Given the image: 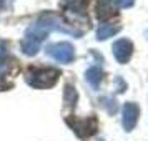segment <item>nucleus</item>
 I'll return each instance as SVG.
<instances>
[{
    "instance_id": "4",
    "label": "nucleus",
    "mask_w": 148,
    "mask_h": 141,
    "mask_svg": "<svg viewBox=\"0 0 148 141\" xmlns=\"http://www.w3.org/2000/svg\"><path fill=\"white\" fill-rule=\"evenodd\" d=\"M48 57H52L53 60L60 61V63H70L75 58V50L68 42H58L53 43L47 48Z\"/></svg>"
},
{
    "instance_id": "1",
    "label": "nucleus",
    "mask_w": 148,
    "mask_h": 141,
    "mask_svg": "<svg viewBox=\"0 0 148 141\" xmlns=\"http://www.w3.org/2000/svg\"><path fill=\"white\" fill-rule=\"evenodd\" d=\"M60 72L55 68H35L27 73V83L34 88H50L58 80Z\"/></svg>"
},
{
    "instance_id": "6",
    "label": "nucleus",
    "mask_w": 148,
    "mask_h": 141,
    "mask_svg": "<svg viewBox=\"0 0 148 141\" xmlns=\"http://www.w3.org/2000/svg\"><path fill=\"white\" fill-rule=\"evenodd\" d=\"M121 121H123V128L127 131H132L136 126L138 121V114H140V108L136 103H125L123 105V111H121Z\"/></svg>"
},
{
    "instance_id": "12",
    "label": "nucleus",
    "mask_w": 148,
    "mask_h": 141,
    "mask_svg": "<svg viewBox=\"0 0 148 141\" xmlns=\"http://www.w3.org/2000/svg\"><path fill=\"white\" fill-rule=\"evenodd\" d=\"M112 2H113L118 8H128V7H132V5H133L135 0H112Z\"/></svg>"
},
{
    "instance_id": "8",
    "label": "nucleus",
    "mask_w": 148,
    "mask_h": 141,
    "mask_svg": "<svg viewBox=\"0 0 148 141\" xmlns=\"http://www.w3.org/2000/svg\"><path fill=\"white\" fill-rule=\"evenodd\" d=\"M120 28L121 27L116 25V23H103V25H100L98 32H97V38L98 40H107V38H110V37H113V35L118 33Z\"/></svg>"
},
{
    "instance_id": "5",
    "label": "nucleus",
    "mask_w": 148,
    "mask_h": 141,
    "mask_svg": "<svg viewBox=\"0 0 148 141\" xmlns=\"http://www.w3.org/2000/svg\"><path fill=\"white\" fill-rule=\"evenodd\" d=\"M113 55L116 61L120 63H127L132 55H133V43L128 40V38H120L113 43Z\"/></svg>"
},
{
    "instance_id": "3",
    "label": "nucleus",
    "mask_w": 148,
    "mask_h": 141,
    "mask_svg": "<svg viewBox=\"0 0 148 141\" xmlns=\"http://www.w3.org/2000/svg\"><path fill=\"white\" fill-rule=\"evenodd\" d=\"M47 38V32H43V30H40V28H37L34 25V27L30 28L27 32V35H25V38L22 40L20 47H22V52L25 55H35L38 50H40V45L42 42Z\"/></svg>"
},
{
    "instance_id": "11",
    "label": "nucleus",
    "mask_w": 148,
    "mask_h": 141,
    "mask_svg": "<svg viewBox=\"0 0 148 141\" xmlns=\"http://www.w3.org/2000/svg\"><path fill=\"white\" fill-rule=\"evenodd\" d=\"M77 100H78V95L75 91V88L72 85H67L65 87V103H67L70 108H73L77 105Z\"/></svg>"
},
{
    "instance_id": "13",
    "label": "nucleus",
    "mask_w": 148,
    "mask_h": 141,
    "mask_svg": "<svg viewBox=\"0 0 148 141\" xmlns=\"http://www.w3.org/2000/svg\"><path fill=\"white\" fill-rule=\"evenodd\" d=\"M5 57H7V48H5V45H3V43H0V65H3Z\"/></svg>"
},
{
    "instance_id": "15",
    "label": "nucleus",
    "mask_w": 148,
    "mask_h": 141,
    "mask_svg": "<svg viewBox=\"0 0 148 141\" xmlns=\"http://www.w3.org/2000/svg\"><path fill=\"white\" fill-rule=\"evenodd\" d=\"M68 2H73V3H78V2H83V0H68Z\"/></svg>"
},
{
    "instance_id": "14",
    "label": "nucleus",
    "mask_w": 148,
    "mask_h": 141,
    "mask_svg": "<svg viewBox=\"0 0 148 141\" xmlns=\"http://www.w3.org/2000/svg\"><path fill=\"white\" fill-rule=\"evenodd\" d=\"M10 3H12V0H0V12L2 10H7L10 7Z\"/></svg>"
},
{
    "instance_id": "9",
    "label": "nucleus",
    "mask_w": 148,
    "mask_h": 141,
    "mask_svg": "<svg viewBox=\"0 0 148 141\" xmlns=\"http://www.w3.org/2000/svg\"><path fill=\"white\" fill-rule=\"evenodd\" d=\"M101 76H103V73H101V70L98 67H92L85 72V80L90 83L92 88H98V85L101 81Z\"/></svg>"
},
{
    "instance_id": "10",
    "label": "nucleus",
    "mask_w": 148,
    "mask_h": 141,
    "mask_svg": "<svg viewBox=\"0 0 148 141\" xmlns=\"http://www.w3.org/2000/svg\"><path fill=\"white\" fill-rule=\"evenodd\" d=\"M112 14V0H98L97 2V15L100 18H105Z\"/></svg>"
},
{
    "instance_id": "7",
    "label": "nucleus",
    "mask_w": 148,
    "mask_h": 141,
    "mask_svg": "<svg viewBox=\"0 0 148 141\" xmlns=\"http://www.w3.org/2000/svg\"><path fill=\"white\" fill-rule=\"evenodd\" d=\"M67 123L75 129V133L85 138V136H90V134L95 131L97 128V120L93 118H87V120H67Z\"/></svg>"
},
{
    "instance_id": "2",
    "label": "nucleus",
    "mask_w": 148,
    "mask_h": 141,
    "mask_svg": "<svg viewBox=\"0 0 148 141\" xmlns=\"http://www.w3.org/2000/svg\"><path fill=\"white\" fill-rule=\"evenodd\" d=\"M35 27L43 30V32H47V33L50 30H55V32H65V33H72V35H80L77 30H73V28L70 27L60 15L52 14V12H47V14L40 15V18L37 20Z\"/></svg>"
}]
</instances>
